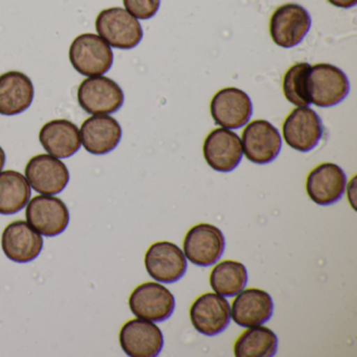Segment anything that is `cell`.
Segmentation results:
<instances>
[{"instance_id":"6da1fadb","label":"cell","mask_w":357,"mask_h":357,"mask_svg":"<svg viewBox=\"0 0 357 357\" xmlns=\"http://www.w3.org/2000/svg\"><path fill=\"white\" fill-rule=\"evenodd\" d=\"M349 91L350 83L346 74L332 64H315L307 74V97L310 104L317 107L337 105L346 99Z\"/></svg>"},{"instance_id":"7a4b0ae2","label":"cell","mask_w":357,"mask_h":357,"mask_svg":"<svg viewBox=\"0 0 357 357\" xmlns=\"http://www.w3.org/2000/svg\"><path fill=\"white\" fill-rule=\"evenodd\" d=\"M73 68L85 77L103 76L112 68V47L99 35L85 33L73 41L68 51Z\"/></svg>"},{"instance_id":"3957f363","label":"cell","mask_w":357,"mask_h":357,"mask_svg":"<svg viewBox=\"0 0 357 357\" xmlns=\"http://www.w3.org/2000/svg\"><path fill=\"white\" fill-rule=\"evenodd\" d=\"M96 30L110 47L132 50L141 43L144 33L137 18L122 8H109L100 12Z\"/></svg>"},{"instance_id":"277c9868","label":"cell","mask_w":357,"mask_h":357,"mask_svg":"<svg viewBox=\"0 0 357 357\" xmlns=\"http://www.w3.org/2000/svg\"><path fill=\"white\" fill-rule=\"evenodd\" d=\"M310 28V15L305 8L296 3H286L278 8L269 22L271 40L283 49L300 45Z\"/></svg>"},{"instance_id":"5b68a950","label":"cell","mask_w":357,"mask_h":357,"mask_svg":"<svg viewBox=\"0 0 357 357\" xmlns=\"http://www.w3.org/2000/svg\"><path fill=\"white\" fill-rule=\"evenodd\" d=\"M78 102L87 114H110L118 112L124 104V93L110 78L89 77L78 89Z\"/></svg>"},{"instance_id":"8992f818","label":"cell","mask_w":357,"mask_h":357,"mask_svg":"<svg viewBox=\"0 0 357 357\" xmlns=\"http://www.w3.org/2000/svg\"><path fill=\"white\" fill-rule=\"evenodd\" d=\"M225 239L220 229L199 223L189 229L183 240V254L187 260L200 267L218 262L225 252Z\"/></svg>"},{"instance_id":"52a82bcc","label":"cell","mask_w":357,"mask_h":357,"mask_svg":"<svg viewBox=\"0 0 357 357\" xmlns=\"http://www.w3.org/2000/svg\"><path fill=\"white\" fill-rule=\"evenodd\" d=\"M131 312L139 319L164 321L174 312L175 298L162 284L147 282L137 286L129 296Z\"/></svg>"},{"instance_id":"ba28073f","label":"cell","mask_w":357,"mask_h":357,"mask_svg":"<svg viewBox=\"0 0 357 357\" xmlns=\"http://www.w3.org/2000/svg\"><path fill=\"white\" fill-rule=\"evenodd\" d=\"M242 151L250 162L269 164L279 155L282 137L279 130L266 120H255L242 132Z\"/></svg>"},{"instance_id":"9c48e42d","label":"cell","mask_w":357,"mask_h":357,"mask_svg":"<svg viewBox=\"0 0 357 357\" xmlns=\"http://www.w3.org/2000/svg\"><path fill=\"white\" fill-rule=\"evenodd\" d=\"M29 225L45 237H55L66 231L70 223L68 206L53 195H38L28 202L26 210Z\"/></svg>"},{"instance_id":"30bf717a","label":"cell","mask_w":357,"mask_h":357,"mask_svg":"<svg viewBox=\"0 0 357 357\" xmlns=\"http://www.w3.org/2000/svg\"><path fill=\"white\" fill-rule=\"evenodd\" d=\"M282 128L286 144L303 153L314 149L324 132L321 118L308 106L292 110L284 121Z\"/></svg>"},{"instance_id":"8fae6325","label":"cell","mask_w":357,"mask_h":357,"mask_svg":"<svg viewBox=\"0 0 357 357\" xmlns=\"http://www.w3.org/2000/svg\"><path fill=\"white\" fill-rule=\"evenodd\" d=\"M24 173L31 188L41 195L61 193L70 181L66 165L51 154H38L31 158Z\"/></svg>"},{"instance_id":"7c38bea8","label":"cell","mask_w":357,"mask_h":357,"mask_svg":"<svg viewBox=\"0 0 357 357\" xmlns=\"http://www.w3.org/2000/svg\"><path fill=\"white\" fill-rule=\"evenodd\" d=\"M210 110L215 124L233 130L248 124L252 114V103L241 89L227 87L215 93Z\"/></svg>"},{"instance_id":"4fadbf2b","label":"cell","mask_w":357,"mask_h":357,"mask_svg":"<svg viewBox=\"0 0 357 357\" xmlns=\"http://www.w3.org/2000/svg\"><path fill=\"white\" fill-rule=\"evenodd\" d=\"M145 266L152 279L160 283L172 284L185 275L188 262L178 245L172 242L160 241L148 248Z\"/></svg>"},{"instance_id":"5bb4252c","label":"cell","mask_w":357,"mask_h":357,"mask_svg":"<svg viewBox=\"0 0 357 357\" xmlns=\"http://www.w3.org/2000/svg\"><path fill=\"white\" fill-rule=\"evenodd\" d=\"M190 319L196 331L206 336L220 334L231 321V306L225 296L206 292L198 296L191 308Z\"/></svg>"},{"instance_id":"9a60e30c","label":"cell","mask_w":357,"mask_h":357,"mask_svg":"<svg viewBox=\"0 0 357 357\" xmlns=\"http://www.w3.org/2000/svg\"><path fill=\"white\" fill-rule=\"evenodd\" d=\"M120 344L131 357H155L162 352L165 340L162 330L151 321L130 319L121 328Z\"/></svg>"},{"instance_id":"2e32d148","label":"cell","mask_w":357,"mask_h":357,"mask_svg":"<svg viewBox=\"0 0 357 357\" xmlns=\"http://www.w3.org/2000/svg\"><path fill=\"white\" fill-rule=\"evenodd\" d=\"M202 151L206 164L213 170L223 173L235 170L243 156L239 135L222 127L208 133Z\"/></svg>"},{"instance_id":"e0dca14e","label":"cell","mask_w":357,"mask_h":357,"mask_svg":"<svg viewBox=\"0 0 357 357\" xmlns=\"http://www.w3.org/2000/svg\"><path fill=\"white\" fill-rule=\"evenodd\" d=\"M346 185L347 176L340 166L323 162L307 176V195L319 206H330L342 199Z\"/></svg>"},{"instance_id":"ac0fdd59","label":"cell","mask_w":357,"mask_h":357,"mask_svg":"<svg viewBox=\"0 0 357 357\" xmlns=\"http://www.w3.org/2000/svg\"><path fill=\"white\" fill-rule=\"evenodd\" d=\"M1 248L8 259L17 263L35 260L43 248V238L28 221L16 220L3 229Z\"/></svg>"},{"instance_id":"d6986e66","label":"cell","mask_w":357,"mask_h":357,"mask_svg":"<svg viewBox=\"0 0 357 357\" xmlns=\"http://www.w3.org/2000/svg\"><path fill=\"white\" fill-rule=\"evenodd\" d=\"M81 145L89 153L103 155L114 151L122 139L118 121L108 114H95L86 119L80 128Z\"/></svg>"},{"instance_id":"ffe728a7","label":"cell","mask_w":357,"mask_h":357,"mask_svg":"<svg viewBox=\"0 0 357 357\" xmlns=\"http://www.w3.org/2000/svg\"><path fill=\"white\" fill-rule=\"evenodd\" d=\"M273 314L271 294L259 288H248L237 294L231 308V317L240 327L263 325Z\"/></svg>"},{"instance_id":"44dd1931","label":"cell","mask_w":357,"mask_h":357,"mask_svg":"<svg viewBox=\"0 0 357 357\" xmlns=\"http://www.w3.org/2000/svg\"><path fill=\"white\" fill-rule=\"evenodd\" d=\"M32 80L17 70L0 76V114L16 116L26 112L34 100Z\"/></svg>"},{"instance_id":"7402d4cb","label":"cell","mask_w":357,"mask_h":357,"mask_svg":"<svg viewBox=\"0 0 357 357\" xmlns=\"http://www.w3.org/2000/svg\"><path fill=\"white\" fill-rule=\"evenodd\" d=\"M39 141L45 151L57 158H68L81 148L80 131L68 120H52L43 125Z\"/></svg>"},{"instance_id":"603a6c76","label":"cell","mask_w":357,"mask_h":357,"mask_svg":"<svg viewBox=\"0 0 357 357\" xmlns=\"http://www.w3.org/2000/svg\"><path fill=\"white\" fill-rule=\"evenodd\" d=\"M30 198L31 185L24 175L15 170L0 172V214H16L26 206Z\"/></svg>"},{"instance_id":"cb8c5ba5","label":"cell","mask_w":357,"mask_h":357,"mask_svg":"<svg viewBox=\"0 0 357 357\" xmlns=\"http://www.w3.org/2000/svg\"><path fill=\"white\" fill-rule=\"evenodd\" d=\"M278 336L269 328L259 325L248 328L236 340L234 354L237 357H271L278 350Z\"/></svg>"},{"instance_id":"d4e9b609","label":"cell","mask_w":357,"mask_h":357,"mask_svg":"<svg viewBox=\"0 0 357 357\" xmlns=\"http://www.w3.org/2000/svg\"><path fill=\"white\" fill-rule=\"evenodd\" d=\"M248 271L238 261H222L211 271V287L216 294L227 298L237 296L248 285Z\"/></svg>"},{"instance_id":"484cf974","label":"cell","mask_w":357,"mask_h":357,"mask_svg":"<svg viewBox=\"0 0 357 357\" xmlns=\"http://www.w3.org/2000/svg\"><path fill=\"white\" fill-rule=\"evenodd\" d=\"M310 64L306 62L294 64L284 75L282 89L284 96L289 103L296 107H306L310 105L306 93L307 74Z\"/></svg>"},{"instance_id":"4316f807","label":"cell","mask_w":357,"mask_h":357,"mask_svg":"<svg viewBox=\"0 0 357 357\" xmlns=\"http://www.w3.org/2000/svg\"><path fill=\"white\" fill-rule=\"evenodd\" d=\"M125 10L137 20L154 17L160 7V0H123Z\"/></svg>"},{"instance_id":"83f0119b","label":"cell","mask_w":357,"mask_h":357,"mask_svg":"<svg viewBox=\"0 0 357 357\" xmlns=\"http://www.w3.org/2000/svg\"><path fill=\"white\" fill-rule=\"evenodd\" d=\"M347 195H348V200L353 210L356 211V206H355V204H356V175L349 181L348 188H347Z\"/></svg>"},{"instance_id":"f1b7e54d","label":"cell","mask_w":357,"mask_h":357,"mask_svg":"<svg viewBox=\"0 0 357 357\" xmlns=\"http://www.w3.org/2000/svg\"><path fill=\"white\" fill-rule=\"evenodd\" d=\"M328 3L340 9H350L356 6L357 0H328Z\"/></svg>"},{"instance_id":"f546056e","label":"cell","mask_w":357,"mask_h":357,"mask_svg":"<svg viewBox=\"0 0 357 357\" xmlns=\"http://www.w3.org/2000/svg\"><path fill=\"white\" fill-rule=\"evenodd\" d=\"M6 164V153L3 148L0 147V172L3 170Z\"/></svg>"}]
</instances>
